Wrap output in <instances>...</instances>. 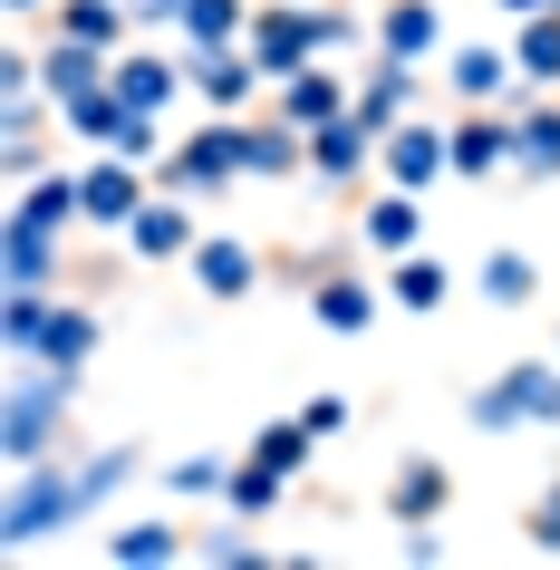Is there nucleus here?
I'll return each mask as SVG.
<instances>
[{"label": "nucleus", "instance_id": "obj_1", "mask_svg": "<svg viewBox=\"0 0 560 570\" xmlns=\"http://www.w3.org/2000/svg\"><path fill=\"white\" fill-rule=\"evenodd\" d=\"M126 474H136V445H97V454H78V464H68V454L20 464V474H10V503H0V551H30V541L88 522Z\"/></svg>", "mask_w": 560, "mask_h": 570}, {"label": "nucleus", "instance_id": "obj_2", "mask_svg": "<svg viewBox=\"0 0 560 570\" xmlns=\"http://www.w3.org/2000/svg\"><path fill=\"white\" fill-rule=\"evenodd\" d=\"M68 416H78V377L68 367H39V358H10V387H0V464H49L68 454Z\"/></svg>", "mask_w": 560, "mask_h": 570}, {"label": "nucleus", "instance_id": "obj_3", "mask_svg": "<svg viewBox=\"0 0 560 570\" xmlns=\"http://www.w3.org/2000/svg\"><path fill=\"white\" fill-rule=\"evenodd\" d=\"M252 59H262V78L281 88V78H299L310 59H328L320 39V0H262V20H252V39H242Z\"/></svg>", "mask_w": 560, "mask_h": 570}, {"label": "nucleus", "instance_id": "obj_4", "mask_svg": "<svg viewBox=\"0 0 560 570\" xmlns=\"http://www.w3.org/2000/svg\"><path fill=\"white\" fill-rule=\"evenodd\" d=\"M155 175H165V194H184V204H213V194L242 175V117H213L204 136H184Z\"/></svg>", "mask_w": 560, "mask_h": 570}, {"label": "nucleus", "instance_id": "obj_5", "mask_svg": "<svg viewBox=\"0 0 560 570\" xmlns=\"http://www.w3.org/2000/svg\"><path fill=\"white\" fill-rule=\"evenodd\" d=\"M454 512V464L444 454H406L396 474H386V522L415 532V522H444Z\"/></svg>", "mask_w": 560, "mask_h": 570}, {"label": "nucleus", "instance_id": "obj_6", "mask_svg": "<svg viewBox=\"0 0 560 570\" xmlns=\"http://www.w3.org/2000/svg\"><path fill=\"white\" fill-rule=\"evenodd\" d=\"M117 78V49H97V39H68V30H49V59H39V88H49V107H78V97H97Z\"/></svg>", "mask_w": 560, "mask_h": 570}, {"label": "nucleus", "instance_id": "obj_7", "mask_svg": "<svg viewBox=\"0 0 560 570\" xmlns=\"http://www.w3.org/2000/svg\"><path fill=\"white\" fill-rule=\"evenodd\" d=\"M184 88L204 97L213 117H242V107H252V97H262L271 78H262V59H252V49H194V68H184Z\"/></svg>", "mask_w": 560, "mask_h": 570}, {"label": "nucleus", "instance_id": "obj_8", "mask_svg": "<svg viewBox=\"0 0 560 570\" xmlns=\"http://www.w3.org/2000/svg\"><path fill=\"white\" fill-rule=\"evenodd\" d=\"M377 146H386V136H377V126H367V117L348 107V117L310 126V175H320V184H367V165H377Z\"/></svg>", "mask_w": 560, "mask_h": 570}, {"label": "nucleus", "instance_id": "obj_9", "mask_svg": "<svg viewBox=\"0 0 560 570\" xmlns=\"http://www.w3.org/2000/svg\"><path fill=\"white\" fill-rule=\"evenodd\" d=\"M377 165H386V184L425 194V184L454 175V136H444V126H425V117H406V126H396V136L377 146Z\"/></svg>", "mask_w": 560, "mask_h": 570}, {"label": "nucleus", "instance_id": "obj_10", "mask_svg": "<svg viewBox=\"0 0 560 570\" xmlns=\"http://www.w3.org/2000/svg\"><path fill=\"white\" fill-rule=\"evenodd\" d=\"M194 242H204V223H194L184 194H155V204L126 223V252H136V262H194Z\"/></svg>", "mask_w": 560, "mask_h": 570}, {"label": "nucleus", "instance_id": "obj_11", "mask_svg": "<svg viewBox=\"0 0 560 570\" xmlns=\"http://www.w3.org/2000/svg\"><path fill=\"white\" fill-rule=\"evenodd\" d=\"M78 175H88V223L97 233H126V223L146 213V165H126L117 146L97 155V165H78Z\"/></svg>", "mask_w": 560, "mask_h": 570}, {"label": "nucleus", "instance_id": "obj_12", "mask_svg": "<svg viewBox=\"0 0 560 570\" xmlns=\"http://www.w3.org/2000/svg\"><path fill=\"white\" fill-rule=\"evenodd\" d=\"M377 59H406V68H425L444 49V10L435 0H377Z\"/></svg>", "mask_w": 560, "mask_h": 570}, {"label": "nucleus", "instance_id": "obj_13", "mask_svg": "<svg viewBox=\"0 0 560 570\" xmlns=\"http://www.w3.org/2000/svg\"><path fill=\"white\" fill-rule=\"evenodd\" d=\"M310 320H320L328 338H367L377 330V281H357V271L338 262L328 281H310Z\"/></svg>", "mask_w": 560, "mask_h": 570}, {"label": "nucleus", "instance_id": "obj_14", "mask_svg": "<svg viewBox=\"0 0 560 570\" xmlns=\"http://www.w3.org/2000/svg\"><path fill=\"white\" fill-rule=\"evenodd\" d=\"M20 223H39V233H78V223H88V175H78V165H49V175H30L20 184Z\"/></svg>", "mask_w": 560, "mask_h": 570}, {"label": "nucleus", "instance_id": "obj_15", "mask_svg": "<svg viewBox=\"0 0 560 570\" xmlns=\"http://www.w3.org/2000/svg\"><path fill=\"white\" fill-rule=\"evenodd\" d=\"M194 281H204V301H252L262 291V252L233 233H204L194 242Z\"/></svg>", "mask_w": 560, "mask_h": 570}, {"label": "nucleus", "instance_id": "obj_16", "mask_svg": "<svg viewBox=\"0 0 560 570\" xmlns=\"http://www.w3.org/2000/svg\"><path fill=\"white\" fill-rule=\"evenodd\" d=\"M348 107H357V88H348V78H328L320 59L299 68V78H281V97H271V117H291L299 136H310V126H328V117H348Z\"/></svg>", "mask_w": 560, "mask_h": 570}, {"label": "nucleus", "instance_id": "obj_17", "mask_svg": "<svg viewBox=\"0 0 560 570\" xmlns=\"http://www.w3.org/2000/svg\"><path fill=\"white\" fill-rule=\"evenodd\" d=\"M49 309H59V291H49V281H10V291H0V358H39Z\"/></svg>", "mask_w": 560, "mask_h": 570}, {"label": "nucleus", "instance_id": "obj_18", "mask_svg": "<svg viewBox=\"0 0 560 570\" xmlns=\"http://www.w3.org/2000/svg\"><path fill=\"white\" fill-rule=\"evenodd\" d=\"M242 175H271V184L310 175V136H299L291 117H262V126H242Z\"/></svg>", "mask_w": 560, "mask_h": 570}, {"label": "nucleus", "instance_id": "obj_19", "mask_svg": "<svg viewBox=\"0 0 560 570\" xmlns=\"http://www.w3.org/2000/svg\"><path fill=\"white\" fill-rule=\"evenodd\" d=\"M415 233H425V213H415V194H406V184H386L377 204L357 213V242H367L377 262H406V252H415Z\"/></svg>", "mask_w": 560, "mask_h": 570}, {"label": "nucleus", "instance_id": "obj_20", "mask_svg": "<svg viewBox=\"0 0 560 570\" xmlns=\"http://www.w3.org/2000/svg\"><path fill=\"white\" fill-rule=\"evenodd\" d=\"M59 262H68V233H39V223H0V281H59Z\"/></svg>", "mask_w": 560, "mask_h": 570}, {"label": "nucleus", "instance_id": "obj_21", "mask_svg": "<svg viewBox=\"0 0 560 570\" xmlns=\"http://www.w3.org/2000/svg\"><path fill=\"white\" fill-rule=\"evenodd\" d=\"M107 88H117L136 117H165V97L184 88V68H175V59H155V49H117V78H107Z\"/></svg>", "mask_w": 560, "mask_h": 570}, {"label": "nucleus", "instance_id": "obj_22", "mask_svg": "<svg viewBox=\"0 0 560 570\" xmlns=\"http://www.w3.org/2000/svg\"><path fill=\"white\" fill-rule=\"evenodd\" d=\"M357 117L377 126V136H396V126L415 117V68L406 59H377L367 78H357Z\"/></svg>", "mask_w": 560, "mask_h": 570}, {"label": "nucleus", "instance_id": "obj_23", "mask_svg": "<svg viewBox=\"0 0 560 570\" xmlns=\"http://www.w3.org/2000/svg\"><path fill=\"white\" fill-rule=\"evenodd\" d=\"M88 358H97V309L88 301H59V309H49V338H39V367L88 377Z\"/></svg>", "mask_w": 560, "mask_h": 570}, {"label": "nucleus", "instance_id": "obj_24", "mask_svg": "<svg viewBox=\"0 0 560 570\" xmlns=\"http://www.w3.org/2000/svg\"><path fill=\"white\" fill-rule=\"evenodd\" d=\"M512 165H522V175H560V107H541V88H522V117H512Z\"/></svg>", "mask_w": 560, "mask_h": 570}, {"label": "nucleus", "instance_id": "obj_25", "mask_svg": "<svg viewBox=\"0 0 560 570\" xmlns=\"http://www.w3.org/2000/svg\"><path fill=\"white\" fill-rule=\"evenodd\" d=\"M502 165H512V126H502L493 107L454 117V175H502Z\"/></svg>", "mask_w": 560, "mask_h": 570}, {"label": "nucleus", "instance_id": "obj_26", "mask_svg": "<svg viewBox=\"0 0 560 570\" xmlns=\"http://www.w3.org/2000/svg\"><path fill=\"white\" fill-rule=\"evenodd\" d=\"M262 20V0H184V39L194 49H242Z\"/></svg>", "mask_w": 560, "mask_h": 570}, {"label": "nucleus", "instance_id": "obj_27", "mask_svg": "<svg viewBox=\"0 0 560 570\" xmlns=\"http://www.w3.org/2000/svg\"><path fill=\"white\" fill-rule=\"evenodd\" d=\"M444 78H454V97H464V107H493V97L522 88V68L502 59V49H454V68H444Z\"/></svg>", "mask_w": 560, "mask_h": 570}, {"label": "nucleus", "instance_id": "obj_28", "mask_svg": "<svg viewBox=\"0 0 560 570\" xmlns=\"http://www.w3.org/2000/svg\"><path fill=\"white\" fill-rule=\"evenodd\" d=\"M49 30H68V39H97V49H126L136 10H126V0H59V10H49Z\"/></svg>", "mask_w": 560, "mask_h": 570}, {"label": "nucleus", "instance_id": "obj_29", "mask_svg": "<svg viewBox=\"0 0 560 570\" xmlns=\"http://www.w3.org/2000/svg\"><path fill=\"white\" fill-rule=\"evenodd\" d=\"M473 291H483L493 309H531V301H541V271H531V252H483Z\"/></svg>", "mask_w": 560, "mask_h": 570}, {"label": "nucleus", "instance_id": "obj_30", "mask_svg": "<svg viewBox=\"0 0 560 570\" xmlns=\"http://www.w3.org/2000/svg\"><path fill=\"white\" fill-rule=\"evenodd\" d=\"M194 541L175 532V522H126V532H107V561H126V570H165V561H184Z\"/></svg>", "mask_w": 560, "mask_h": 570}, {"label": "nucleus", "instance_id": "obj_31", "mask_svg": "<svg viewBox=\"0 0 560 570\" xmlns=\"http://www.w3.org/2000/svg\"><path fill=\"white\" fill-rule=\"evenodd\" d=\"M281 493H291V474H271V464H252V454H233V483H223V512H233V522L281 512Z\"/></svg>", "mask_w": 560, "mask_h": 570}, {"label": "nucleus", "instance_id": "obj_32", "mask_svg": "<svg viewBox=\"0 0 560 570\" xmlns=\"http://www.w3.org/2000/svg\"><path fill=\"white\" fill-rule=\"evenodd\" d=\"M512 68H522V88H560V10L522 20V39H512Z\"/></svg>", "mask_w": 560, "mask_h": 570}, {"label": "nucleus", "instance_id": "obj_33", "mask_svg": "<svg viewBox=\"0 0 560 570\" xmlns=\"http://www.w3.org/2000/svg\"><path fill=\"white\" fill-rule=\"evenodd\" d=\"M310 454H320V425H310V416H281V425L252 435V464H271V474H299Z\"/></svg>", "mask_w": 560, "mask_h": 570}, {"label": "nucleus", "instance_id": "obj_34", "mask_svg": "<svg viewBox=\"0 0 560 570\" xmlns=\"http://www.w3.org/2000/svg\"><path fill=\"white\" fill-rule=\"evenodd\" d=\"M444 262H425V252H406V262H386V301L396 309H444Z\"/></svg>", "mask_w": 560, "mask_h": 570}, {"label": "nucleus", "instance_id": "obj_35", "mask_svg": "<svg viewBox=\"0 0 560 570\" xmlns=\"http://www.w3.org/2000/svg\"><path fill=\"white\" fill-rule=\"evenodd\" d=\"M512 387H522V416L531 425H560V358H522V367H502Z\"/></svg>", "mask_w": 560, "mask_h": 570}, {"label": "nucleus", "instance_id": "obj_36", "mask_svg": "<svg viewBox=\"0 0 560 570\" xmlns=\"http://www.w3.org/2000/svg\"><path fill=\"white\" fill-rule=\"evenodd\" d=\"M165 483H175L184 503H204V493H223V483H233V454H175V464H165Z\"/></svg>", "mask_w": 560, "mask_h": 570}, {"label": "nucleus", "instance_id": "obj_37", "mask_svg": "<svg viewBox=\"0 0 560 570\" xmlns=\"http://www.w3.org/2000/svg\"><path fill=\"white\" fill-rule=\"evenodd\" d=\"M117 126H126V97H117V88H97V97H78V107H68V136H78V146H107Z\"/></svg>", "mask_w": 560, "mask_h": 570}, {"label": "nucleus", "instance_id": "obj_38", "mask_svg": "<svg viewBox=\"0 0 560 570\" xmlns=\"http://www.w3.org/2000/svg\"><path fill=\"white\" fill-rule=\"evenodd\" d=\"M473 425H483V435H512V425H531L522 416V387H512V377H493V387H473V406H464Z\"/></svg>", "mask_w": 560, "mask_h": 570}, {"label": "nucleus", "instance_id": "obj_39", "mask_svg": "<svg viewBox=\"0 0 560 570\" xmlns=\"http://www.w3.org/2000/svg\"><path fill=\"white\" fill-rule=\"evenodd\" d=\"M107 146H117L126 165H165V155H175V146H165V126H155V117H136V107H126V126L107 136Z\"/></svg>", "mask_w": 560, "mask_h": 570}, {"label": "nucleus", "instance_id": "obj_40", "mask_svg": "<svg viewBox=\"0 0 560 570\" xmlns=\"http://www.w3.org/2000/svg\"><path fill=\"white\" fill-rule=\"evenodd\" d=\"M522 532H531V551H560V474L541 483V503L522 512Z\"/></svg>", "mask_w": 560, "mask_h": 570}, {"label": "nucleus", "instance_id": "obj_41", "mask_svg": "<svg viewBox=\"0 0 560 570\" xmlns=\"http://www.w3.org/2000/svg\"><path fill=\"white\" fill-rule=\"evenodd\" d=\"M194 561H213V570H252V561H262V541H242V532H213V541H194Z\"/></svg>", "mask_w": 560, "mask_h": 570}, {"label": "nucleus", "instance_id": "obj_42", "mask_svg": "<svg viewBox=\"0 0 560 570\" xmlns=\"http://www.w3.org/2000/svg\"><path fill=\"white\" fill-rule=\"evenodd\" d=\"M39 88V59L30 49H10V59H0V97H30Z\"/></svg>", "mask_w": 560, "mask_h": 570}, {"label": "nucleus", "instance_id": "obj_43", "mask_svg": "<svg viewBox=\"0 0 560 570\" xmlns=\"http://www.w3.org/2000/svg\"><path fill=\"white\" fill-rule=\"evenodd\" d=\"M136 10V30H184V0H126Z\"/></svg>", "mask_w": 560, "mask_h": 570}, {"label": "nucleus", "instance_id": "obj_44", "mask_svg": "<svg viewBox=\"0 0 560 570\" xmlns=\"http://www.w3.org/2000/svg\"><path fill=\"white\" fill-rule=\"evenodd\" d=\"M310 425H320V445H328V435L348 425V396H310Z\"/></svg>", "mask_w": 560, "mask_h": 570}, {"label": "nucleus", "instance_id": "obj_45", "mask_svg": "<svg viewBox=\"0 0 560 570\" xmlns=\"http://www.w3.org/2000/svg\"><path fill=\"white\" fill-rule=\"evenodd\" d=\"M502 10H512V20H541V10H560V0H502Z\"/></svg>", "mask_w": 560, "mask_h": 570}, {"label": "nucleus", "instance_id": "obj_46", "mask_svg": "<svg viewBox=\"0 0 560 570\" xmlns=\"http://www.w3.org/2000/svg\"><path fill=\"white\" fill-rule=\"evenodd\" d=\"M10 10H20V20H30V10H49V0H10Z\"/></svg>", "mask_w": 560, "mask_h": 570}, {"label": "nucleus", "instance_id": "obj_47", "mask_svg": "<svg viewBox=\"0 0 560 570\" xmlns=\"http://www.w3.org/2000/svg\"><path fill=\"white\" fill-rule=\"evenodd\" d=\"M551 358H560V348H551Z\"/></svg>", "mask_w": 560, "mask_h": 570}]
</instances>
